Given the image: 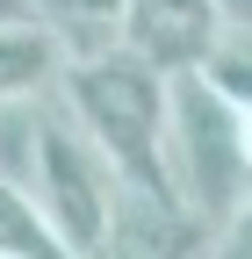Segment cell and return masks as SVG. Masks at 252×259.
Segmentation results:
<instances>
[{"label": "cell", "mask_w": 252, "mask_h": 259, "mask_svg": "<svg viewBox=\"0 0 252 259\" xmlns=\"http://www.w3.org/2000/svg\"><path fill=\"white\" fill-rule=\"evenodd\" d=\"M101 259H209V223H195L173 194H130L122 187Z\"/></svg>", "instance_id": "cell-5"}, {"label": "cell", "mask_w": 252, "mask_h": 259, "mask_svg": "<svg viewBox=\"0 0 252 259\" xmlns=\"http://www.w3.org/2000/svg\"><path fill=\"white\" fill-rule=\"evenodd\" d=\"M65 115L94 137V151L115 166L130 194H173L166 180V115H173V79H159L130 51H101L65 72Z\"/></svg>", "instance_id": "cell-1"}, {"label": "cell", "mask_w": 252, "mask_h": 259, "mask_svg": "<svg viewBox=\"0 0 252 259\" xmlns=\"http://www.w3.org/2000/svg\"><path fill=\"white\" fill-rule=\"evenodd\" d=\"M72 58L58 44L44 8H15L0 22V108H36L44 94H65Z\"/></svg>", "instance_id": "cell-6"}, {"label": "cell", "mask_w": 252, "mask_h": 259, "mask_svg": "<svg viewBox=\"0 0 252 259\" xmlns=\"http://www.w3.org/2000/svg\"><path fill=\"white\" fill-rule=\"evenodd\" d=\"M166 180L173 202L224 231L238 209H252V158H245V108H231L202 72L173 79V115H166Z\"/></svg>", "instance_id": "cell-2"}, {"label": "cell", "mask_w": 252, "mask_h": 259, "mask_svg": "<svg viewBox=\"0 0 252 259\" xmlns=\"http://www.w3.org/2000/svg\"><path fill=\"white\" fill-rule=\"evenodd\" d=\"M29 194H36L44 223L58 231L72 259H101L108 231H115V202H122V180L94 137L65 115V101L36 115V158H29Z\"/></svg>", "instance_id": "cell-3"}, {"label": "cell", "mask_w": 252, "mask_h": 259, "mask_svg": "<svg viewBox=\"0 0 252 259\" xmlns=\"http://www.w3.org/2000/svg\"><path fill=\"white\" fill-rule=\"evenodd\" d=\"M245 158H252V108H245Z\"/></svg>", "instance_id": "cell-10"}, {"label": "cell", "mask_w": 252, "mask_h": 259, "mask_svg": "<svg viewBox=\"0 0 252 259\" xmlns=\"http://www.w3.org/2000/svg\"><path fill=\"white\" fill-rule=\"evenodd\" d=\"M8 15H15V8H8V0H0V22H8Z\"/></svg>", "instance_id": "cell-11"}, {"label": "cell", "mask_w": 252, "mask_h": 259, "mask_svg": "<svg viewBox=\"0 0 252 259\" xmlns=\"http://www.w3.org/2000/svg\"><path fill=\"white\" fill-rule=\"evenodd\" d=\"M209 259H252V209H238L224 231H209Z\"/></svg>", "instance_id": "cell-9"}, {"label": "cell", "mask_w": 252, "mask_h": 259, "mask_svg": "<svg viewBox=\"0 0 252 259\" xmlns=\"http://www.w3.org/2000/svg\"><path fill=\"white\" fill-rule=\"evenodd\" d=\"M122 51L151 65L159 79L202 72V58L216 51V0H122Z\"/></svg>", "instance_id": "cell-4"}, {"label": "cell", "mask_w": 252, "mask_h": 259, "mask_svg": "<svg viewBox=\"0 0 252 259\" xmlns=\"http://www.w3.org/2000/svg\"><path fill=\"white\" fill-rule=\"evenodd\" d=\"M0 259H72L22 180H0Z\"/></svg>", "instance_id": "cell-7"}, {"label": "cell", "mask_w": 252, "mask_h": 259, "mask_svg": "<svg viewBox=\"0 0 252 259\" xmlns=\"http://www.w3.org/2000/svg\"><path fill=\"white\" fill-rule=\"evenodd\" d=\"M202 79L231 108H252V36L245 29H224V15H216V51L202 58Z\"/></svg>", "instance_id": "cell-8"}]
</instances>
